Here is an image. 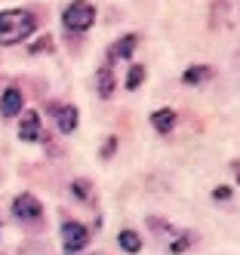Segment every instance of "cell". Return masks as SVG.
Wrapping results in <instances>:
<instances>
[{
	"mask_svg": "<svg viewBox=\"0 0 240 255\" xmlns=\"http://www.w3.org/2000/svg\"><path fill=\"white\" fill-rule=\"evenodd\" d=\"M18 138H22V141H40L43 138V132H40V114H37V111H25L22 114Z\"/></svg>",
	"mask_w": 240,
	"mask_h": 255,
	"instance_id": "obj_6",
	"label": "cell"
},
{
	"mask_svg": "<svg viewBox=\"0 0 240 255\" xmlns=\"http://www.w3.org/2000/svg\"><path fill=\"white\" fill-rule=\"evenodd\" d=\"M12 215L18 222H37V218L43 215V203L34 194H18L12 200Z\"/></svg>",
	"mask_w": 240,
	"mask_h": 255,
	"instance_id": "obj_4",
	"label": "cell"
},
{
	"mask_svg": "<svg viewBox=\"0 0 240 255\" xmlns=\"http://www.w3.org/2000/svg\"><path fill=\"white\" fill-rule=\"evenodd\" d=\"M49 114H52V120H55V126H59L62 132H74L77 129V108L74 105H52L49 108Z\"/></svg>",
	"mask_w": 240,
	"mask_h": 255,
	"instance_id": "obj_5",
	"label": "cell"
},
{
	"mask_svg": "<svg viewBox=\"0 0 240 255\" xmlns=\"http://www.w3.org/2000/svg\"><path fill=\"white\" fill-rule=\"evenodd\" d=\"M114 148H117V138H108V141H105V151H102V154H105V157H111V154H114Z\"/></svg>",
	"mask_w": 240,
	"mask_h": 255,
	"instance_id": "obj_19",
	"label": "cell"
},
{
	"mask_svg": "<svg viewBox=\"0 0 240 255\" xmlns=\"http://www.w3.org/2000/svg\"><path fill=\"white\" fill-rule=\"evenodd\" d=\"M191 243H194V237H191L188 231H185V234H179V237H176V240H173L170 246H166V249H170L173 255H179V252H185V249H188Z\"/></svg>",
	"mask_w": 240,
	"mask_h": 255,
	"instance_id": "obj_13",
	"label": "cell"
},
{
	"mask_svg": "<svg viewBox=\"0 0 240 255\" xmlns=\"http://www.w3.org/2000/svg\"><path fill=\"white\" fill-rule=\"evenodd\" d=\"M136 34H123V37L111 46V52H108V59H129L133 56V49H136Z\"/></svg>",
	"mask_w": 240,
	"mask_h": 255,
	"instance_id": "obj_10",
	"label": "cell"
},
{
	"mask_svg": "<svg viewBox=\"0 0 240 255\" xmlns=\"http://www.w3.org/2000/svg\"><path fill=\"white\" fill-rule=\"evenodd\" d=\"M22 105H25V96H22V89L9 86L6 93L0 96V114H3V117H15V114H22Z\"/></svg>",
	"mask_w": 240,
	"mask_h": 255,
	"instance_id": "obj_7",
	"label": "cell"
},
{
	"mask_svg": "<svg viewBox=\"0 0 240 255\" xmlns=\"http://www.w3.org/2000/svg\"><path fill=\"white\" fill-rule=\"evenodd\" d=\"M234 169H237V181H240V163H234Z\"/></svg>",
	"mask_w": 240,
	"mask_h": 255,
	"instance_id": "obj_20",
	"label": "cell"
},
{
	"mask_svg": "<svg viewBox=\"0 0 240 255\" xmlns=\"http://www.w3.org/2000/svg\"><path fill=\"white\" fill-rule=\"evenodd\" d=\"M18 255H49L40 243H25L22 249H18Z\"/></svg>",
	"mask_w": 240,
	"mask_h": 255,
	"instance_id": "obj_16",
	"label": "cell"
},
{
	"mask_svg": "<svg viewBox=\"0 0 240 255\" xmlns=\"http://www.w3.org/2000/svg\"><path fill=\"white\" fill-rule=\"evenodd\" d=\"M96 80H99V96H102V99H111V96H114V71H111V65H102V68H99Z\"/></svg>",
	"mask_w": 240,
	"mask_h": 255,
	"instance_id": "obj_11",
	"label": "cell"
},
{
	"mask_svg": "<svg viewBox=\"0 0 240 255\" xmlns=\"http://www.w3.org/2000/svg\"><path fill=\"white\" fill-rule=\"evenodd\" d=\"M34 31H37L34 12H28V9H3L0 12V43L3 46L28 40Z\"/></svg>",
	"mask_w": 240,
	"mask_h": 255,
	"instance_id": "obj_1",
	"label": "cell"
},
{
	"mask_svg": "<svg viewBox=\"0 0 240 255\" xmlns=\"http://www.w3.org/2000/svg\"><path fill=\"white\" fill-rule=\"evenodd\" d=\"M151 126L160 135H166L176 126V111H173V108H157V111L151 114Z\"/></svg>",
	"mask_w": 240,
	"mask_h": 255,
	"instance_id": "obj_8",
	"label": "cell"
},
{
	"mask_svg": "<svg viewBox=\"0 0 240 255\" xmlns=\"http://www.w3.org/2000/svg\"><path fill=\"white\" fill-rule=\"evenodd\" d=\"M52 49V40L49 37H43V40H37L34 46H31V52H34V56H40V52H49Z\"/></svg>",
	"mask_w": 240,
	"mask_h": 255,
	"instance_id": "obj_17",
	"label": "cell"
},
{
	"mask_svg": "<svg viewBox=\"0 0 240 255\" xmlns=\"http://www.w3.org/2000/svg\"><path fill=\"white\" fill-rule=\"evenodd\" d=\"M62 22H65L68 31L83 34V31L92 28V22H96V6H92L89 0H71L65 6V12H62Z\"/></svg>",
	"mask_w": 240,
	"mask_h": 255,
	"instance_id": "obj_2",
	"label": "cell"
},
{
	"mask_svg": "<svg viewBox=\"0 0 240 255\" xmlns=\"http://www.w3.org/2000/svg\"><path fill=\"white\" fill-rule=\"evenodd\" d=\"M117 246H120L123 252H129V255H136V252L142 249V237H139L136 231H120V234H117Z\"/></svg>",
	"mask_w": 240,
	"mask_h": 255,
	"instance_id": "obj_12",
	"label": "cell"
},
{
	"mask_svg": "<svg viewBox=\"0 0 240 255\" xmlns=\"http://www.w3.org/2000/svg\"><path fill=\"white\" fill-rule=\"evenodd\" d=\"M62 243H65V252L68 255H77L86 249L89 243V231L80 225V222H65L62 225Z\"/></svg>",
	"mask_w": 240,
	"mask_h": 255,
	"instance_id": "obj_3",
	"label": "cell"
},
{
	"mask_svg": "<svg viewBox=\"0 0 240 255\" xmlns=\"http://www.w3.org/2000/svg\"><path fill=\"white\" fill-rule=\"evenodd\" d=\"M210 77H213V68H210V65H191V68H185L182 83H188V86H200V83H207Z\"/></svg>",
	"mask_w": 240,
	"mask_h": 255,
	"instance_id": "obj_9",
	"label": "cell"
},
{
	"mask_svg": "<svg viewBox=\"0 0 240 255\" xmlns=\"http://www.w3.org/2000/svg\"><path fill=\"white\" fill-rule=\"evenodd\" d=\"M142 80H145V68L142 65H133V68H129V74H126V89H139Z\"/></svg>",
	"mask_w": 240,
	"mask_h": 255,
	"instance_id": "obj_14",
	"label": "cell"
},
{
	"mask_svg": "<svg viewBox=\"0 0 240 255\" xmlns=\"http://www.w3.org/2000/svg\"><path fill=\"white\" fill-rule=\"evenodd\" d=\"M71 194L77 197L80 203H86V200H89V185H86V181H74V185H71Z\"/></svg>",
	"mask_w": 240,
	"mask_h": 255,
	"instance_id": "obj_15",
	"label": "cell"
},
{
	"mask_svg": "<svg viewBox=\"0 0 240 255\" xmlns=\"http://www.w3.org/2000/svg\"><path fill=\"white\" fill-rule=\"evenodd\" d=\"M213 200H222V203H225V200H231V188H225V185L216 188V191H213Z\"/></svg>",
	"mask_w": 240,
	"mask_h": 255,
	"instance_id": "obj_18",
	"label": "cell"
}]
</instances>
